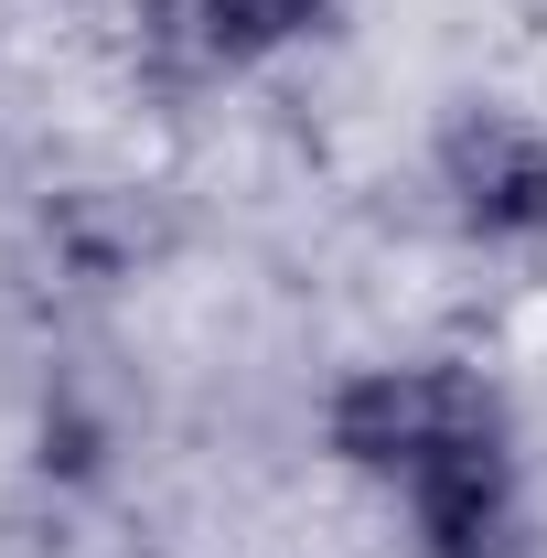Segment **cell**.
I'll return each instance as SVG.
<instances>
[{"mask_svg":"<svg viewBox=\"0 0 547 558\" xmlns=\"http://www.w3.org/2000/svg\"><path fill=\"white\" fill-rule=\"evenodd\" d=\"M429 194H440L462 247L537 258L547 247V119L515 97H451L429 119Z\"/></svg>","mask_w":547,"mask_h":558,"instance_id":"cell-2","label":"cell"},{"mask_svg":"<svg viewBox=\"0 0 547 558\" xmlns=\"http://www.w3.org/2000/svg\"><path fill=\"white\" fill-rule=\"evenodd\" d=\"M343 22V0H172V33L205 75H269L290 54H312Z\"/></svg>","mask_w":547,"mask_h":558,"instance_id":"cell-3","label":"cell"},{"mask_svg":"<svg viewBox=\"0 0 547 558\" xmlns=\"http://www.w3.org/2000/svg\"><path fill=\"white\" fill-rule=\"evenodd\" d=\"M323 462L409 515V558H537L515 398L462 354H387L323 387Z\"/></svg>","mask_w":547,"mask_h":558,"instance_id":"cell-1","label":"cell"}]
</instances>
